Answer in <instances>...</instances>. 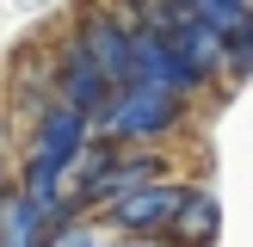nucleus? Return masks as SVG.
Listing matches in <instances>:
<instances>
[{
  "instance_id": "1",
  "label": "nucleus",
  "mask_w": 253,
  "mask_h": 247,
  "mask_svg": "<svg viewBox=\"0 0 253 247\" xmlns=\"http://www.w3.org/2000/svg\"><path fill=\"white\" fill-rule=\"evenodd\" d=\"M192 105L173 93H148V86H118L111 105L93 118V136L111 148H167L173 136L185 130Z\"/></svg>"
},
{
  "instance_id": "2",
  "label": "nucleus",
  "mask_w": 253,
  "mask_h": 247,
  "mask_svg": "<svg viewBox=\"0 0 253 247\" xmlns=\"http://www.w3.org/2000/svg\"><path fill=\"white\" fill-rule=\"evenodd\" d=\"M185 185L192 179H161V185H142V192L118 198L105 210V235L111 241H167L173 222H179V204H185Z\"/></svg>"
},
{
  "instance_id": "3",
  "label": "nucleus",
  "mask_w": 253,
  "mask_h": 247,
  "mask_svg": "<svg viewBox=\"0 0 253 247\" xmlns=\"http://www.w3.org/2000/svg\"><path fill=\"white\" fill-rule=\"evenodd\" d=\"M136 12L130 6H86L74 12V37H81V49L105 68L111 86H130V62H136Z\"/></svg>"
},
{
  "instance_id": "4",
  "label": "nucleus",
  "mask_w": 253,
  "mask_h": 247,
  "mask_svg": "<svg viewBox=\"0 0 253 247\" xmlns=\"http://www.w3.org/2000/svg\"><path fill=\"white\" fill-rule=\"evenodd\" d=\"M49 56H56V105L81 111V118H99V111L111 105V93H118V86H111L105 68H99V62L81 49V37L68 31L56 49H49Z\"/></svg>"
},
{
  "instance_id": "5",
  "label": "nucleus",
  "mask_w": 253,
  "mask_h": 247,
  "mask_svg": "<svg viewBox=\"0 0 253 247\" xmlns=\"http://www.w3.org/2000/svg\"><path fill=\"white\" fill-rule=\"evenodd\" d=\"M167 37H173V49H179L185 74H192L198 86L229 81V43H222V31H210V25L198 19V6H192V19H185L179 31H167Z\"/></svg>"
},
{
  "instance_id": "6",
  "label": "nucleus",
  "mask_w": 253,
  "mask_h": 247,
  "mask_svg": "<svg viewBox=\"0 0 253 247\" xmlns=\"http://www.w3.org/2000/svg\"><path fill=\"white\" fill-rule=\"evenodd\" d=\"M56 229H62V222L49 216L37 198H25V192H12L6 210H0V247H49Z\"/></svg>"
},
{
  "instance_id": "7",
  "label": "nucleus",
  "mask_w": 253,
  "mask_h": 247,
  "mask_svg": "<svg viewBox=\"0 0 253 247\" xmlns=\"http://www.w3.org/2000/svg\"><path fill=\"white\" fill-rule=\"evenodd\" d=\"M222 235V204L210 185H185V204H179V222H173L167 241L173 247H216Z\"/></svg>"
},
{
  "instance_id": "8",
  "label": "nucleus",
  "mask_w": 253,
  "mask_h": 247,
  "mask_svg": "<svg viewBox=\"0 0 253 247\" xmlns=\"http://www.w3.org/2000/svg\"><path fill=\"white\" fill-rule=\"evenodd\" d=\"M105 222H68V229H56V241L49 247H105Z\"/></svg>"
},
{
  "instance_id": "9",
  "label": "nucleus",
  "mask_w": 253,
  "mask_h": 247,
  "mask_svg": "<svg viewBox=\"0 0 253 247\" xmlns=\"http://www.w3.org/2000/svg\"><path fill=\"white\" fill-rule=\"evenodd\" d=\"M12 192H19V173H12L6 161H0V210H6V198H12Z\"/></svg>"
},
{
  "instance_id": "10",
  "label": "nucleus",
  "mask_w": 253,
  "mask_h": 247,
  "mask_svg": "<svg viewBox=\"0 0 253 247\" xmlns=\"http://www.w3.org/2000/svg\"><path fill=\"white\" fill-rule=\"evenodd\" d=\"M111 247H173V241H111Z\"/></svg>"
},
{
  "instance_id": "11",
  "label": "nucleus",
  "mask_w": 253,
  "mask_h": 247,
  "mask_svg": "<svg viewBox=\"0 0 253 247\" xmlns=\"http://www.w3.org/2000/svg\"><path fill=\"white\" fill-rule=\"evenodd\" d=\"M0 161H6V124H0Z\"/></svg>"
},
{
  "instance_id": "12",
  "label": "nucleus",
  "mask_w": 253,
  "mask_h": 247,
  "mask_svg": "<svg viewBox=\"0 0 253 247\" xmlns=\"http://www.w3.org/2000/svg\"><path fill=\"white\" fill-rule=\"evenodd\" d=\"M105 247H111V241H105Z\"/></svg>"
}]
</instances>
